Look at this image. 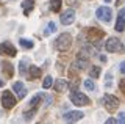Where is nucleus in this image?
Here are the masks:
<instances>
[{
  "label": "nucleus",
  "instance_id": "obj_1",
  "mask_svg": "<svg viewBox=\"0 0 125 124\" xmlns=\"http://www.w3.org/2000/svg\"><path fill=\"white\" fill-rule=\"evenodd\" d=\"M70 46H72V36H70L69 33H61L60 36L56 38V41H55V47L60 50V52L69 50Z\"/></svg>",
  "mask_w": 125,
  "mask_h": 124
},
{
  "label": "nucleus",
  "instance_id": "obj_2",
  "mask_svg": "<svg viewBox=\"0 0 125 124\" xmlns=\"http://www.w3.org/2000/svg\"><path fill=\"white\" fill-rule=\"evenodd\" d=\"M70 100H72V104H75V105L78 107H84V105H89V98L86 94H83V93H72L70 94Z\"/></svg>",
  "mask_w": 125,
  "mask_h": 124
},
{
  "label": "nucleus",
  "instance_id": "obj_3",
  "mask_svg": "<svg viewBox=\"0 0 125 124\" xmlns=\"http://www.w3.org/2000/svg\"><path fill=\"white\" fill-rule=\"evenodd\" d=\"M103 104L106 107L108 112H116V108L119 107V99L113 94H105L103 96Z\"/></svg>",
  "mask_w": 125,
  "mask_h": 124
},
{
  "label": "nucleus",
  "instance_id": "obj_4",
  "mask_svg": "<svg viewBox=\"0 0 125 124\" xmlns=\"http://www.w3.org/2000/svg\"><path fill=\"white\" fill-rule=\"evenodd\" d=\"M95 16L99 17V21L109 22L111 17H113V11H111V8H108V6H100V8H97V11H95Z\"/></svg>",
  "mask_w": 125,
  "mask_h": 124
},
{
  "label": "nucleus",
  "instance_id": "obj_5",
  "mask_svg": "<svg viewBox=\"0 0 125 124\" xmlns=\"http://www.w3.org/2000/svg\"><path fill=\"white\" fill-rule=\"evenodd\" d=\"M105 49L108 52H119V50H122V41L117 39V38H109L105 42Z\"/></svg>",
  "mask_w": 125,
  "mask_h": 124
},
{
  "label": "nucleus",
  "instance_id": "obj_6",
  "mask_svg": "<svg viewBox=\"0 0 125 124\" xmlns=\"http://www.w3.org/2000/svg\"><path fill=\"white\" fill-rule=\"evenodd\" d=\"M2 104L5 108H13L16 105V98L11 91H3L2 94Z\"/></svg>",
  "mask_w": 125,
  "mask_h": 124
},
{
  "label": "nucleus",
  "instance_id": "obj_7",
  "mask_svg": "<svg viewBox=\"0 0 125 124\" xmlns=\"http://www.w3.org/2000/svg\"><path fill=\"white\" fill-rule=\"evenodd\" d=\"M0 52L2 53H5V55H8V57H14L16 53V47L13 46V42L11 41H3L2 44H0Z\"/></svg>",
  "mask_w": 125,
  "mask_h": 124
},
{
  "label": "nucleus",
  "instance_id": "obj_8",
  "mask_svg": "<svg viewBox=\"0 0 125 124\" xmlns=\"http://www.w3.org/2000/svg\"><path fill=\"white\" fill-rule=\"evenodd\" d=\"M75 21V11L73 10H67L61 14V24L62 25H70Z\"/></svg>",
  "mask_w": 125,
  "mask_h": 124
},
{
  "label": "nucleus",
  "instance_id": "obj_9",
  "mask_svg": "<svg viewBox=\"0 0 125 124\" xmlns=\"http://www.w3.org/2000/svg\"><path fill=\"white\" fill-rule=\"evenodd\" d=\"M83 116H84L83 112H78V110H75V112H67V113L64 115V121L73 123V121H78V119H81Z\"/></svg>",
  "mask_w": 125,
  "mask_h": 124
},
{
  "label": "nucleus",
  "instance_id": "obj_10",
  "mask_svg": "<svg viewBox=\"0 0 125 124\" xmlns=\"http://www.w3.org/2000/svg\"><path fill=\"white\" fill-rule=\"evenodd\" d=\"M116 30L117 32L125 30V8L119 11V16H117V21H116Z\"/></svg>",
  "mask_w": 125,
  "mask_h": 124
},
{
  "label": "nucleus",
  "instance_id": "obj_11",
  "mask_svg": "<svg viewBox=\"0 0 125 124\" xmlns=\"http://www.w3.org/2000/svg\"><path fill=\"white\" fill-rule=\"evenodd\" d=\"M13 90L16 91V94H17L19 99H23V98H25L27 90H25V87H23L22 82H14V83H13Z\"/></svg>",
  "mask_w": 125,
  "mask_h": 124
},
{
  "label": "nucleus",
  "instance_id": "obj_12",
  "mask_svg": "<svg viewBox=\"0 0 125 124\" xmlns=\"http://www.w3.org/2000/svg\"><path fill=\"white\" fill-rule=\"evenodd\" d=\"M53 88H55V91L62 93V91H66V90L69 88V83L66 82V79H58L56 82L53 83Z\"/></svg>",
  "mask_w": 125,
  "mask_h": 124
},
{
  "label": "nucleus",
  "instance_id": "obj_13",
  "mask_svg": "<svg viewBox=\"0 0 125 124\" xmlns=\"http://www.w3.org/2000/svg\"><path fill=\"white\" fill-rule=\"evenodd\" d=\"M103 36V32H100V30H95V28H91L89 30V39H91V42H94V44L99 46V38Z\"/></svg>",
  "mask_w": 125,
  "mask_h": 124
},
{
  "label": "nucleus",
  "instance_id": "obj_14",
  "mask_svg": "<svg viewBox=\"0 0 125 124\" xmlns=\"http://www.w3.org/2000/svg\"><path fill=\"white\" fill-rule=\"evenodd\" d=\"M33 6H34L33 0H25V2L22 3V8H23V14H27V16H28V13H30L31 10H33Z\"/></svg>",
  "mask_w": 125,
  "mask_h": 124
},
{
  "label": "nucleus",
  "instance_id": "obj_15",
  "mask_svg": "<svg viewBox=\"0 0 125 124\" xmlns=\"http://www.w3.org/2000/svg\"><path fill=\"white\" fill-rule=\"evenodd\" d=\"M19 44H21L23 49H33L34 42L31 39H27V38H21V39H19Z\"/></svg>",
  "mask_w": 125,
  "mask_h": 124
},
{
  "label": "nucleus",
  "instance_id": "obj_16",
  "mask_svg": "<svg viewBox=\"0 0 125 124\" xmlns=\"http://www.w3.org/2000/svg\"><path fill=\"white\" fill-rule=\"evenodd\" d=\"M28 71H30V77H31V79H39V77H41V69H39L38 66H30Z\"/></svg>",
  "mask_w": 125,
  "mask_h": 124
},
{
  "label": "nucleus",
  "instance_id": "obj_17",
  "mask_svg": "<svg viewBox=\"0 0 125 124\" xmlns=\"http://www.w3.org/2000/svg\"><path fill=\"white\" fill-rule=\"evenodd\" d=\"M100 75V66H92L91 71H89V77L91 79H97Z\"/></svg>",
  "mask_w": 125,
  "mask_h": 124
},
{
  "label": "nucleus",
  "instance_id": "obj_18",
  "mask_svg": "<svg viewBox=\"0 0 125 124\" xmlns=\"http://www.w3.org/2000/svg\"><path fill=\"white\" fill-rule=\"evenodd\" d=\"M41 98H42L41 94L33 96V98H31V100H30V107H31V108H36V105H38L39 102H41Z\"/></svg>",
  "mask_w": 125,
  "mask_h": 124
},
{
  "label": "nucleus",
  "instance_id": "obj_19",
  "mask_svg": "<svg viewBox=\"0 0 125 124\" xmlns=\"http://www.w3.org/2000/svg\"><path fill=\"white\" fill-rule=\"evenodd\" d=\"M61 3H62V0H50V5H52L53 11H60L61 10Z\"/></svg>",
  "mask_w": 125,
  "mask_h": 124
},
{
  "label": "nucleus",
  "instance_id": "obj_20",
  "mask_svg": "<svg viewBox=\"0 0 125 124\" xmlns=\"http://www.w3.org/2000/svg\"><path fill=\"white\" fill-rule=\"evenodd\" d=\"M84 88L88 91H92V90H95V83H94L91 79H88V80H84Z\"/></svg>",
  "mask_w": 125,
  "mask_h": 124
},
{
  "label": "nucleus",
  "instance_id": "obj_21",
  "mask_svg": "<svg viewBox=\"0 0 125 124\" xmlns=\"http://www.w3.org/2000/svg\"><path fill=\"white\" fill-rule=\"evenodd\" d=\"M52 83H53V79H52L50 75H47L45 79H44V82H42V87H44L45 90H47V88H50V87H52Z\"/></svg>",
  "mask_w": 125,
  "mask_h": 124
},
{
  "label": "nucleus",
  "instance_id": "obj_22",
  "mask_svg": "<svg viewBox=\"0 0 125 124\" xmlns=\"http://www.w3.org/2000/svg\"><path fill=\"white\" fill-rule=\"evenodd\" d=\"M55 32H56V24H55V22H49V27H47V32H45V35L55 33Z\"/></svg>",
  "mask_w": 125,
  "mask_h": 124
},
{
  "label": "nucleus",
  "instance_id": "obj_23",
  "mask_svg": "<svg viewBox=\"0 0 125 124\" xmlns=\"http://www.w3.org/2000/svg\"><path fill=\"white\" fill-rule=\"evenodd\" d=\"M34 113H36V108H31L30 112H25V113H23V116H25V119H31Z\"/></svg>",
  "mask_w": 125,
  "mask_h": 124
},
{
  "label": "nucleus",
  "instance_id": "obj_24",
  "mask_svg": "<svg viewBox=\"0 0 125 124\" xmlns=\"http://www.w3.org/2000/svg\"><path fill=\"white\" fill-rule=\"evenodd\" d=\"M25 63H27V60H22V61H21V64H19V66H21V68H19L21 74H25V72H27V69H25Z\"/></svg>",
  "mask_w": 125,
  "mask_h": 124
},
{
  "label": "nucleus",
  "instance_id": "obj_25",
  "mask_svg": "<svg viewBox=\"0 0 125 124\" xmlns=\"http://www.w3.org/2000/svg\"><path fill=\"white\" fill-rule=\"evenodd\" d=\"M117 123H125V113H120L117 118Z\"/></svg>",
  "mask_w": 125,
  "mask_h": 124
},
{
  "label": "nucleus",
  "instance_id": "obj_26",
  "mask_svg": "<svg viewBox=\"0 0 125 124\" xmlns=\"http://www.w3.org/2000/svg\"><path fill=\"white\" fill-rule=\"evenodd\" d=\"M120 72H122V74H125V61H122V63H120Z\"/></svg>",
  "mask_w": 125,
  "mask_h": 124
},
{
  "label": "nucleus",
  "instance_id": "obj_27",
  "mask_svg": "<svg viewBox=\"0 0 125 124\" xmlns=\"http://www.w3.org/2000/svg\"><path fill=\"white\" fill-rule=\"evenodd\" d=\"M106 123H108V124H114V123H117V119H114V118H109V119H106Z\"/></svg>",
  "mask_w": 125,
  "mask_h": 124
},
{
  "label": "nucleus",
  "instance_id": "obj_28",
  "mask_svg": "<svg viewBox=\"0 0 125 124\" xmlns=\"http://www.w3.org/2000/svg\"><path fill=\"white\" fill-rule=\"evenodd\" d=\"M100 60H102V61L105 63V61H106V57H105V55H100Z\"/></svg>",
  "mask_w": 125,
  "mask_h": 124
},
{
  "label": "nucleus",
  "instance_id": "obj_29",
  "mask_svg": "<svg viewBox=\"0 0 125 124\" xmlns=\"http://www.w3.org/2000/svg\"><path fill=\"white\" fill-rule=\"evenodd\" d=\"M0 87H3V82H2V80H0Z\"/></svg>",
  "mask_w": 125,
  "mask_h": 124
},
{
  "label": "nucleus",
  "instance_id": "obj_30",
  "mask_svg": "<svg viewBox=\"0 0 125 124\" xmlns=\"http://www.w3.org/2000/svg\"><path fill=\"white\" fill-rule=\"evenodd\" d=\"M106 2H108V3H109V2H111V0H106Z\"/></svg>",
  "mask_w": 125,
  "mask_h": 124
}]
</instances>
